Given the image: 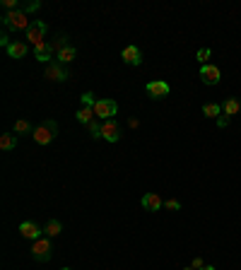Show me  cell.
Listing matches in <instances>:
<instances>
[{
	"label": "cell",
	"mask_w": 241,
	"mask_h": 270,
	"mask_svg": "<svg viewBox=\"0 0 241 270\" xmlns=\"http://www.w3.org/2000/svg\"><path fill=\"white\" fill-rule=\"evenodd\" d=\"M3 27L5 32H27L29 24H32V19L24 10H17V12H3Z\"/></svg>",
	"instance_id": "cell-1"
},
{
	"label": "cell",
	"mask_w": 241,
	"mask_h": 270,
	"mask_svg": "<svg viewBox=\"0 0 241 270\" xmlns=\"http://www.w3.org/2000/svg\"><path fill=\"white\" fill-rule=\"evenodd\" d=\"M239 111H241V99H236V97H227V99L222 102V113L224 116L232 118V116H236Z\"/></svg>",
	"instance_id": "cell-15"
},
{
	"label": "cell",
	"mask_w": 241,
	"mask_h": 270,
	"mask_svg": "<svg viewBox=\"0 0 241 270\" xmlns=\"http://www.w3.org/2000/svg\"><path fill=\"white\" fill-rule=\"evenodd\" d=\"M61 270H70V268H61Z\"/></svg>",
	"instance_id": "cell-33"
},
{
	"label": "cell",
	"mask_w": 241,
	"mask_h": 270,
	"mask_svg": "<svg viewBox=\"0 0 241 270\" xmlns=\"http://www.w3.org/2000/svg\"><path fill=\"white\" fill-rule=\"evenodd\" d=\"M229 121H232V118H229V116H220V118H217V126H220V128H227V126H229Z\"/></svg>",
	"instance_id": "cell-31"
},
{
	"label": "cell",
	"mask_w": 241,
	"mask_h": 270,
	"mask_svg": "<svg viewBox=\"0 0 241 270\" xmlns=\"http://www.w3.org/2000/svg\"><path fill=\"white\" fill-rule=\"evenodd\" d=\"M75 116H77V121L82 123V126H89V123L97 121V113H94V109H89V106H80Z\"/></svg>",
	"instance_id": "cell-16"
},
{
	"label": "cell",
	"mask_w": 241,
	"mask_h": 270,
	"mask_svg": "<svg viewBox=\"0 0 241 270\" xmlns=\"http://www.w3.org/2000/svg\"><path fill=\"white\" fill-rule=\"evenodd\" d=\"M200 80H203L205 84L215 87V84H220V80H222V70H220L217 66H213V63L200 66Z\"/></svg>",
	"instance_id": "cell-8"
},
{
	"label": "cell",
	"mask_w": 241,
	"mask_h": 270,
	"mask_svg": "<svg viewBox=\"0 0 241 270\" xmlns=\"http://www.w3.org/2000/svg\"><path fill=\"white\" fill-rule=\"evenodd\" d=\"M164 210H171V213H178V210H181V203H178L176 198H169V200H164Z\"/></svg>",
	"instance_id": "cell-27"
},
{
	"label": "cell",
	"mask_w": 241,
	"mask_h": 270,
	"mask_svg": "<svg viewBox=\"0 0 241 270\" xmlns=\"http://www.w3.org/2000/svg\"><path fill=\"white\" fill-rule=\"evenodd\" d=\"M184 270H193V268H184Z\"/></svg>",
	"instance_id": "cell-34"
},
{
	"label": "cell",
	"mask_w": 241,
	"mask_h": 270,
	"mask_svg": "<svg viewBox=\"0 0 241 270\" xmlns=\"http://www.w3.org/2000/svg\"><path fill=\"white\" fill-rule=\"evenodd\" d=\"M3 10H5V12H17V10H22V8H19L17 0H3Z\"/></svg>",
	"instance_id": "cell-26"
},
{
	"label": "cell",
	"mask_w": 241,
	"mask_h": 270,
	"mask_svg": "<svg viewBox=\"0 0 241 270\" xmlns=\"http://www.w3.org/2000/svg\"><path fill=\"white\" fill-rule=\"evenodd\" d=\"M5 51H8V56H10V58H15V61H22V58L27 56L29 44H27V41H12V44L5 48Z\"/></svg>",
	"instance_id": "cell-14"
},
{
	"label": "cell",
	"mask_w": 241,
	"mask_h": 270,
	"mask_svg": "<svg viewBox=\"0 0 241 270\" xmlns=\"http://www.w3.org/2000/svg\"><path fill=\"white\" fill-rule=\"evenodd\" d=\"M44 77L51 80V82H65V80L70 77V73H68L65 66H61L58 61H53V63H48V66L44 68Z\"/></svg>",
	"instance_id": "cell-6"
},
{
	"label": "cell",
	"mask_w": 241,
	"mask_h": 270,
	"mask_svg": "<svg viewBox=\"0 0 241 270\" xmlns=\"http://www.w3.org/2000/svg\"><path fill=\"white\" fill-rule=\"evenodd\" d=\"M10 44H12V41H10V34H8V32H3V34H0V46L8 48Z\"/></svg>",
	"instance_id": "cell-30"
},
{
	"label": "cell",
	"mask_w": 241,
	"mask_h": 270,
	"mask_svg": "<svg viewBox=\"0 0 241 270\" xmlns=\"http://www.w3.org/2000/svg\"><path fill=\"white\" fill-rule=\"evenodd\" d=\"M87 131H89V138L92 140H102V121H94L87 126Z\"/></svg>",
	"instance_id": "cell-24"
},
{
	"label": "cell",
	"mask_w": 241,
	"mask_h": 270,
	"mask_svg": "<svg viewBox=\"0 0 241 270\" xmlns=\"http://www.w3.org/2000/svg\"><path fill=\"white\" fill-rule=\"evenodd\" d=\"M19 234H22L24 239H29V242H37V239H41L44 229H39L37 222H22L19 224Z\"/></svg>",
	"instance_id": "cell-12"
},
{
	"label": "cell",
	"mask_w": 241,
	"mask_h": 270,
	"mask_svg": "<svg viewBox=\"0 0 241 270\" xmlns=\"http://www.w3.org/2000/svg\"><path fill=\"white\" fill-rule=\"evenodd\" d=\"M200 270H215V265H207V263H205V265H203Z\"/></svg>",
	"instance_id": "cell-32"
},
{
	"label": "cell",
	"mask_w": 241,
	"mask_h": 270,
	"mask_svg": "<svg viewBox=\"0 0 241 270\" xmlns=\"http://www.w3.org/2000/svg\"><path fill=\"white\" fill-rule=\"evenodd\" d=\"M140 205H142L145 210H149V213H157V210H162V207H164V200H162V196H159V193H145V196H142V200H140Z\"/></svg>",
	"instance_id": "cell-11"
},
{
	"label": "cell",
	"mask_w": 241,
	"mask_h": 270,
	"mask_svg": "<svg viewBox=\"0 0 241 270\" xmlns=\"http://www.w3.org/2000/svg\"><path fill=\"white\" fill-rule=\"evenodd\" d=\"M203 265H205V261H203V258H200V256H195L193 261H191V268H193V270H200V268H203Z\"/></svg>",
	"instance_id": "cell-29"
},
{
	"label": "cell",
	"mask_w": 241,
	"mask_h": 270,
	"mask_svg": "<svg viewBox=\"0 0 241 270\" xmlns=\"http://www.w3.org/2000/svg\"><path fill=\"white\" fill-rule=\"evenodd\" d=\"M195 58H198V63H200V66H207V63H210V58H213V51H210V48H198V53H195Z\"/></svg>",
	"instance_id": "cell-23"
},
{
	"label": "cell",
	"mask_w": 241,
	"mask_h": 270,
	"mask_svg": "<svg viewBox=\"0 0 241 270\" xmlns=\"http://www.w3.org/2000/svg\"><path fill=\"white\" fill-rule=\"evenodd\" d=\"M17 147V133H3L0 135V149L3 152H10V149Z\"/></svg>",
	"instance_id": "cell-17"
},
{
	"label": "cell",
	"mask_w": 241,
	"mask_h": 270,
	"mask_svg": "<svg viewBox=\"0 0 241 270\" xmlns=\"http://www.w3.org/2000/svg\"><path fill=\"white\" fill-rule=\"evenodd\" d=\"M39 8H41V3H39V0H32V3H27V5H24L22 10H24V12L29 15V12H37Z\"/></svg>",
	"instance_id": "cell-28"
},
{
	"label": "cell",
	"mask_w": 241,
	"mask_h": 270,
	"mask_svg": "<svg viewBox=\"0 0 241 270\" xmlns=\"http://www.w3.org/2000/svg\"><path fill=\"white\" fill-rule=\"evenodd\" d=\"M46 32H48V24H46V22L32 19V24H29V29H27V41L34 48L44 46V44H46V41H44V39H46Z\"/></svg>",
	"instance_id": "cell-3"
},
{
	"label": "cell",
	"mask_w": 241,
	"mask_h": 270,
	"mask_svg": "<svg viewBox=\"0 0 241 270\" xmlns=\"http://www.w3.org/2000/svg\"><path fill=\"white\" fill-rule=\"evenodd\" d=\"M56 135H58V123L53 121V118H46L44 123H39L37 126V131H34V142L37 145H51L53 140H56Z\"/></svg>",
	"instance_id": "cell-2"
},
{
	"label": "cell",
	"mask_w": 241,
	"mask_h": 270,
	"mask_svg": "<svg viewBox=\"0 0 241 270\" xmlns=\"http://www.w3.org/2000/svg\"><path fill=\"white\" fill-rule=\"evenodd\" d=\"M80 99H82V106H89V109H94V104L99 102V99H97V97H94L92 92H84L82 97H80Z\"/></svg>",
	"instance_id": "cell-25"
},
{
	"label": "cell",
	"mask_w": 241,
	"mask_h": 270,
	"mask_svg": "<svg viewBox=\"0 0 241 270\" xmlns=\"http://www.w3.org/2000/svg\"><path fill=\"white\" fill-rule=\"evenodd\" d=\"M120 58H123V63H126V66H133V68H138L140 63H142V53H140V48L133 46V44L120 51Z\"/></svg>",
	"instance_id": "cell-10"
},
{
	"label": "cell",
	"mask_w": 241,
	"mask_h": 270,
	"mask_svg": "<svg viewBox=\"0 0 241 270\" xmlns=\"http://www.w3.org/2000/svg\"><path fill=\"white\" fill-rule=\"evenodd\" d=\"M118 111V104L113 102V99H99V102L94 104V113H97V118L99 121H111L113 116Z\"/></svg>",
	"instance_id": "cell-5"
},
{
	"label": "cell",
	"mask_w": 241,
	"mask_h": 270,
	"mask_svg": "<svg viewBox=\"0 0 241 270\" xmlns=\"http://www.w3.org/2000/svg\"><path fill=\"white\" fill-rule=\"evenodd\" d=\"M34 131H37V128H34L27 118H17V121H15V133H17V135H34Z\"/></svg>",
	"instance_id": "cell-20"
},
{
	"label": "cell",
	"mask_w": 241,
	"mask_h": 270,
	"mask_svg": "<svg viewBox=\"0 0 241 270\" xmlns=\"http://www.w3.org/2000/svg\"><path fill=\"white\" fill-rule=\"evenodd\" d=\"M51 44V48H53V53H61L65 46H70V41H68V34H58L53 41H48Z\"/></svg>",
	"instance_id": "cell-22"
},
{
	"label": "cell",
	"mask_w": 241,
	"mask_h": 270,
	"mask_svg": "<svg viewBox=\"0 0 241 270\" xmlns=\"http://www.w3.org/2000/svg\"><path fill=\"white\" fill-rule=\"evenodd\" d=\"M34 58H37L39 63H53L56 61V53H53V48H51V44H44V46H39V48H34Z\"/></svg>",
	"instance_id": "cell-13"
},
{
	"label": "cell",
	"mask_w": 241,
	"mask_h": 270,
	"mask_svg": "<svg viewBox=\"0 0 241 270\" xmlns=\"http://www.w3.org/2000/svg\"><path fill=\"white\" fill-rule=\"evenodd\" d=\"M102 140H106V142H118L120 140V126L116 123V118L102 121Z\"/></svg>",
	"instance_id": "cell-9"
},
{
	"label": "cell",
	"mask_w": 241,
	"mask_h": 270,
	"mask_svg": "<svg viewBox=\"0 0 241 270\" xmlns=\"http://www.w3.org/2000/svg\"><path fill=\"white\" fill-rule=\"evenodd\" d=\"M75 56H77V51H75V46H65L61 53H56V61L61 63V66H68V63H73Z\"/></svg>",
	"instance_id": "cell-18"
},
{
	"label": "cell",
	"mask_w": 241,
	"mask_h": 270,
	"mask_svg": "<svg viewBox=\"0 0 241 270\" xmlns=\"http://www.w3.org/2000/svg\"><path fill=\"white\" fill-rule=\"evenodd\" d=\"M32 256H34V261L39 263H46L51 261V256H53V244L48 236H41L37 242H32Z\"/></svg>",
	"instance_id": "cell-4"
},
{
	"label": "cell",
	"mask_w": 241,
	"mask_h": 270,
	"mask_svg": "<svg viewBox=\"0 0 241 270\" xmlns=\"http://www.w3.org/2000/svg\"><path fill=\"white\" fill-rule=\"evenodd\" d=\"M203 116H207V118H220L222 116V104H215V102H207L203 104Z\"/></svg>",
	"instance_id": "cell-19"
},
{
	"label": "cell",
	"mask_w": 241,
	"mask_h": 270,
	"mask_svg": "<svg viewBox=\"0 0 241 270\" xmlns=\"http://www.w3.org/2000/svg\"><path fill=\"white\" fill-rule=\"evenodd\" d=\"M61 232H63V224L58 222V220H48V222H46V227H44V234H46L48 239H51V236L56 239V236H58Z\"/></svg>",
	"instance_id": "cell-21"
},
{
	"label": "cell",
	"mask_w": 241,
	"mask_h": 270,
	"mask_svg": "<svg viewBox=\"0 0 241 270\" xmlns=\"http://www.w3.org/2000/svg\"><path fill=\"white\" fill-rule=\"evenodd\" d=\"M145 92L149 94V99H164V97H169L171 87H169V82H164V80H149V82L145 84Z\"/></svg>",
	"instance_id": "cell-7"
}]
</instances>
